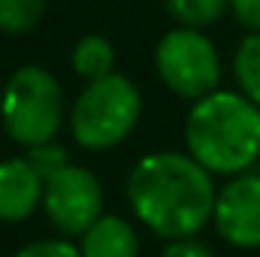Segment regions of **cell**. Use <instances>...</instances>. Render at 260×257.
I'll list each match as a JSON object with an SVG mask.
<instances>
[{
  "mask_svg": "<svg viewBox=\"0 0 260 257\" xmlns=\"http://www.w3.org/2000/svg\"><path fill=\"white\" fill-rule=\"evenodd\" d=\"M136 218L164 239H191L215 215L218 194L209 170L185 154L160 151L142 157L127 179Z\"/></svg>",
  "mask_w": 260,
  "mask_h": 257,
  "instance_id": "cell-1",
  "label": "cell"
},
{
  "mask_svg": "<svg viewBox=\"0 0 260 257\" xmlns=\"http://www.w3.org/2000/svg\"><path fill=\"white\" fill-rule=\"evenodd\" d=\"M185 139L209 173H239L260 154V112L242 94L212 91L191 109Z\"/></svg>",
  "mask_w": 260,
  "mask_h": 257,
  "instance_id": "cell-2",
  "label": "cell"
},
{
  "mask_svg": "<svg viewBox=\"0 0 260 257\" xmlns=\"http://www.w3.org/2000/svg\"><path fill=\"white\" fill-rule=\"evenodd\" d=\"M142 112V100L136 85L109 73L103 79H94L76 100L73 106V136L79 145L85 148H112L118 145L124 136H130V130L136 127Z\"/></svg>",
  "mask_w": 260,
  "mask_h": 257,
  "instance_id": "cell-3",
  "label": "cell"
},
{
  "mask_svg": "<svg viewBox=\"0 0 260 257\" xmlns=\"http://www.w3.org/2000/svg\"><path fill=\"white\" fill-rule=\"evenodd\" d=\"M61 85L43 67H21L3 91V124L21 145L52 142L61 127Z\"/></svg>",
  "mask_w": 260,
  "mask_h": 257,
  "instance_id": "cell-4",
  "label": "cell"
},
{
  "mask_svg": "<svg viewBox=\"0 0 260 257\" xmlns=\"http://www.w3.org/2000/svg\"><path fill=\"white\" fill-rule=\"evenodd\" d=\"M157 73L170 91L188 100H203L218 85L221 64L215 46L197 27H176L170 30L154 52Z\"/></svg>",
  "mask_w": 260,
  "mask_h": 257,
  "instance_id": "cell-5",
  "label": "cell"
},
{
  "mask_svg": "<svg viewBox=\"0 0 260 257\" xmlns=\"http://www.w3.org/2000/svg\"><path fill=\"white\" fill-rule=\"evenodd\" d=\"M46 212L49 221L67 233L82 236L97 218H103V188L94 179V173L67 164L52 179H46Z\"/></svg>",
  "mask_w": 260,
  "mask_h": 257,
  "instance_id": "cell-6",
  "label": "cell"
},
{
  "mask_svg": "<svg viewBox=\"0 0 260 257\" xmlns=\"http://www.w3.org/2000/svg\"><path fill=\"white\" fill-rule=\"evenodd\" d=\"M218 233L236 248H260V176L233 179L215 200Z\"/></svg>",
  "mask_w": 260,
  "mask_h": 257,
  "instance_id": "cell-7",
  "label": "cell"
},
{
  "mask_svg": "<svg viewBox=\"0 0 260 257\" xmlns=\"http://www.w3.org/2000/svg\"><path fill=\"white\" fill-rule=\"evenodd\" d=\"M46 194L43 176L27 157L0 164V221H24Z\"/></svg>",
  "mask_w": 260,
  "mask_h": 257,
  "instance_id": "cell-8",
  "label": "cell"
},
{
  "mask_svg": "<svg viewBox=\"0 0 260 257\" xmlns=\"http://www.w3.org/2000/svg\"><path fill=\"white\" fill-rule=\"evenodd\" d=\"M136 254H139L136 230L118 215H103L82 233V257H136Z\"/></svg>",
  "mask_w": 260,
  "mask_h": 257,
  "instance_id": "cell-9",
  "label": "cell"
},
{
  "mask_svg": "<svg viewBox=\"0 0 260 257\" xmlns=\"http://www.w3.org/2000/svg\"><path fill=\"white\" fill-rule=\"evenodd\" d=\"M112 64H115V52L109 46V40L103 37H82L73 49V70L85 79H103L112 73Z\"/></svg>",
  "mask_w": 260,
  "mask_h": 257,
  "instance_id": "cell-10",
  "label": "cell"
},
{
  "mask_svg": "<svg viewBox=\"0 0 260 257\" xmlns=\"http://www.w3.org/2000/svg\"><path fill=\"white\" fill-rule=\"evenodd\" d=\"M230 0H167L170 12L176 21H182L185 27H206V24H215L224 9H227Z\"/></svg>",
  "mask_w": 260,
  "mask_h": 257,
  "instance_id": "cell-11",
  "label": "cell"
},
{
  "mask_svg": "<svg viewBox=\"0 0 260 257\" xmlns=\"http://www.w3.org/2000/svg\"><path fill=\"white\" fill-rule=\"evenodd\" d=\"M236 79L245 97L260 103V34H251L248 40H242L236 52Z\"/></svg>",
  "mask_w": 260,
  "mask_h": 257,
  "instance_id": "cell-12",
  "label": "cell"
},
{
  "mask_svg": "<svg viewBox=\"0 0 260 257\" xmlns=\"http://www.w3.org/2000/svg\"><path fill=\"white\" fill-rule=\"evenodd\" d=\"M46 0H0V30L24 34L43 18Z\"/></svg>",
  "mask_w": 260,
  "mask_h": 257,
  "instance_id": "cell-13",
  "label": "cell"
},
{
  "mask_svg": "<svg viewBox=\"0 0 260 257\" xmlns=\"http://www.w3.org/2000/svg\"><path fill=\"white\" fill-rule=\"evenodd\" d=\"M27 160L34 164V170L43 176V182L46 179H52L58 170H64L67 164V151L64 148H58V145H52V142H43V145H34L30 148V154H27Z\"/></svg>",
  "mask_w": 260,
  "mask_h": 257,
  "instance_id": "cell-14",
  "label": "cell"
},
{
  "mask_svg": "<svg viewBox=\"0 0 260 257\" xmlns=\"http://www.w3.org/2000/svg\"><path fill=\"white\" fill-rule=\"evenodd\" d=\"M15 257H82V248L64 239H40V242L24 245Z\"/></svg>",
  "mask_w": 260,
  "mask_h": 257,
  "instance_id": "cell-15",
  "label": "cell"
},
{
  "mask_svg": "<svg viewBox=\"0 0 260 257\" xmlns=\"http://www.w3.org/2000/svg\"><path fill=\"white\" fill-rule=\"evenodd\" d=\"M160 257H212V251L191 236V239H173V242L160 251Z\"/></svg>",
  "mask_w": 260,
  "mask_h": 257,
  "instance_id": "cell-16",
  "label": "cell"
},
{
  "mask_svg": "<svg viewBox=\"0 0 260 257\" xmlns=\"http://www.w3.org/2000/svg\"><path fill=\"white\" fill-rule=\"evenodd\" d=\"M230 6H233L236 18L245 27H251V30L260 34V0H230Z\"/></svg>",
  "mask_w": 260,
  "mask_h": 257,
  "instance_id": "cell-17",
  "label": "cell"
}]
</instances>
